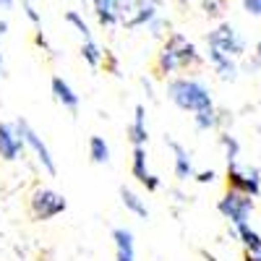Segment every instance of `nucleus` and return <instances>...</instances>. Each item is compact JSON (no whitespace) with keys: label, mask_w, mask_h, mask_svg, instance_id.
Wrapping results in <instances>:
<instances>
[{"label":"nucleus","mask_w":261,"mask_h":261,"mask_svg":"<svg viewBox=\"0 0 261 261\" xmlns=\"http://www.w3.org/2000/svg\"><path fill=\"white\" fill-rule=\"evenodd\" d=\"M199 65H201V53L180 32L167 34V39L162 42V47L157 53V60H154V68L160 76H175L180 71L199 68Z\"/></svg>","instance_id":"obj_1"},{"label":"nucleus","mask_w":261,"mask_h":261,"mask_svg":"<svg viewBox=\"0 0 261 261\" xmlns=\"http://www.w3.org/2000/svg\"><path fill=\"white\" fill-rule=\"evenodd\" d=\"M167 97L175 107H180L183 113H201V110H206V107H214L209 86L199 79H191V76L170 79Z\"/></svg>","instance_id":"obj_2"},{"label":"nucleus","mask_w":261,"mask_h":261,"mask_svg":"<svg viewBox=\"0 0 261 261\" xmlns=\"http://www.w3.org/2000/svg\"><path fill=\"white\" fill-rule=\"evenodd\" d=\"M206 53H220L227 58H241L246 53V39L232 24H220L206 34Z\"/></svg>","instance_id":"obj_3"},{"label":"nucleus","mask_w":261,"mask_h":261,"mask_svg":"<svg viewBox=\"0 0 261 261\" xmlns=\"http://www.w3.org/2000/svg\"><path fill=\"white\" fill-rule=\"evenodd\" d=\"M217 209H220V214L232 227L246 225L251 220V212H253V196L243 193V191H235V188H227V193L217 201Z\"/></svg>","instance_id":"obj_4"},{"label":"nucleus","mask_w":261,"mask_h":261,"mask_svg":"<svg viewBox=\"0 0 261 261\" xmlns=\"http://www.w3.org/2000/svg\"><path fill=\"white\" fill-rule=\"evenodd\" d=\"M29 209H32V217L39 222H47V220H55L58 214H63L68 209V201L65 196L53 191V188H37L32 196H29Z\"/></svg>","instance_id":"obj_5"},{"label":"nucleus","mask_w":261,"mask_h":261,"mask_svg":"<svg viewBox=\"0 0 261 261\" xmlns=\"http://www.w3.org/2000/svg\"><path fill=\"white\" fill-rule=\"evenodd\" d=\"M227 186L235 188V191L258 196L261 193V172H258V167L243 165V162H238V160L235 162H227Z\"/></svg>","instance_id":"obj_6"},{"label":"nucleus","mask_w":261,"mask_h":261,"mask_svg":"<svg viewBox=\"0 0 261 261\" xmlns=\"http://www.w3.org/2000/svg\"><path fill=\"white\" fill-rule=\"evenodd\" d=\"M162 13V0H130L125 13H123V21L120 27L123 29H139V27H146L151 18H157Z\"/></svg>","instance_id":"obj_7"},{"label":"nucleus","mask_w":261,"mask_h":261,"mask_svg":"<svg viewBox=\"0 0 261 261\" xmlns=\"http://www.w3.org/2000/svg\"><path fill=\"white\" fill-rule=\"evenodd\" d=\"M16 125H18V134L24 136V144H27V149H32V154L37 157V162L42 165V170L47 172V175H55L58 172V167H55V160H53V154H50V149H47V144L42 141V136L37 134V130L27 123V120H16Z\"/></svg>","instance_id":"obj_8"},{"label":"nucleus","mask_w":261,"mask_h":261,"mask_svg":"<svg viewBox=\"0 0 261 261\" xmlns=\"http://www.w3.org/2000/svg\"><path fill=\"white\" fill-rule=\"evenodd\" d=\"M24 136L18 134L16 123H0V160L3 162H16L24 154Z\"/></svg>","instance_id":"obj_9"},{"label":"nucleus","mask_w":261,"mask_h":261,"mask_svg":"<svg viewBox=\"0 0 261 261\" xmlns=\"http://www.w3.org/2000/svg\"><path fill=\"white\" fill-rule=\"evenodd\" d=\"M130 0H92V13L99 27H120Z\"/></svg>","instance_id":"obj_10"},{"label":"nucleus","mask_w":261,"mask_h":261,"mask_svg":"<svg viewBox=\"0 0 261 261\" xmlns=\"http://www.w3.org/2000/svg\"><path fill=\"white\" fill-rule=\"evenodd\" d=\"M130 175H134L146 191H160V186H162V180L149 170L146 146H134V157H130Z\"/></svg>","instance_id":"obj_11"},{"label":"nucleus","mask_w":261,"mask_h":261,"mask_svg":"<svg viewBox=\"0 0 261 261\" xmlns=\"http://www.w3.org/2000/svg\"><path fill=\"white\" fill-rule=\"evenodd\" d=\"M170 151H172V172H175L178 180H188L196 175V167H193V157L186 146H180L178 141H167Z\"/></svg>","instance_id":"obj_12"},{"label":"nucleus","mask_w":261,"mask_h":261,"mask_svg":"<svg viewBox=\"0 0 261 261\" xmlns=\"http://www.w3.org/2000/svg\"><path fill=\"white\" fill-rule=\"evenodd\" d=\"M50 92H53V99L63 107V110H71V113L79 110V94L73 92V86L65 81L63 76H53V81H50Z\"/></svg>","instance_id":"obj_13"},{"label":"nucleus","mask_w":261,"mask_h":261,"mask_svg":"<svg viewBox=\"0 0 261 261\" xmlns=\"http://www.w3.org/2000/svg\"><path fill=\"white\" fill-rule=\"evenodd\" d=\"M113 243H115V261H136V241L128 227L113 230Z\"/></svg>","instance_id":"obj_14"},{"label":"nucleus","mask_w":261,"mask_h":261,"mask_svg":"<svg viewBox=\"0 0 261 261\" xmlns=\"http://www.w3.org/2000/svg\"><path fill=\"white\" fill-rule=\"evenodd\" d=\"M128 139L134 146H146V141H149V125H146V107L144 105H136L134 120L128 125Z\"/></svg>","instance_id":"obj_15"},{"label":"nucleus","mask_w":261,"mask_h":261,"mask_svg":"<svg viewBox=\"0 0 261 261\" xmlns=\"http://www.w3.org/2000/svg\"><path fill=\"white\" fill-rule=\"evenodd\" d=\"M209 63H212V68L214 73L220 76L222 81H235L238 79V58H227V55H220V53H206Z\"/></svg>","instance_id":"obj_16"},{"label":"nucleus","mask_w":261,"mask_h":261,"mask_svg":"<svg viewBox=\"0 0 261 261\" xmlns=\"http://www.w3.org/2000/svg\"><path fill=\"white\" fill-rule=\"evenodd\" d=\"M120 201H123V206L134 217H139V220H149V206H146V201L141 199L136 191H130V188L123 186L120 188Z\"/></svg>","instance_id":"obj_17"},{"label":"nucleus","mask_w":261,"mask_h":261,"mask_svg":"<svg viewBox=\"0 0 261 261\" xmlns=\"http://www.w3.org/2000/svg\"><path fill=\"white\" fill-rule=\"evenodd\" d=\"M222 120H225V113H220L217 107H206V110H201V113H193L196 130H214Z\"/></svg>","instance_id":"obj_18"},{"label":"nucleus","mask_w":261,"mask_h":261,"mask_svg":"<svg viewBox=\"0 0 261 261\" xmlns=\"http://www.w3.org/2000/svg\"><path fill=\"white\" fill-rule=\"evenodd\" d=\"M232 238L235 241H241L243 243V248L246 251H261V235L246 222V225H238V227H232Z\"/></svg>","instance_id":"obj_19"},{"label":"nucleus","mask_w":261,"mask_h":261,"mask_svg":"<svg viewBox=\"0 0 261 261\" xmlns=\"http://www.w3.org/2000/svg\"><path fill=\"white\" fill-rule=\"evenodd\" d=\"M81 58L89 63L92 68L102 65V60H105V50L99 47V42H97L94 37H89V39H84V42H81Z\"/></svg>","instance_id":"obj_20"},{"label":"nucleus","mask_w":261,"mask_h":261,"mask_svg":"<svg viewBox=\"0 0 261 261\" xmlns=\"http://www.w3.org/2000/svg\"><path fill=\"white\" fill-rule=\"evenodd\" d=\"M89 157L94 165H107L110 162V146L102 136H92L89 139Z\"/></svg>","instance_id":"obj_21"},{"label":"nucleus","mask_w":261,"mask_h":261,"mask_svg":"<svg viewBox=\"0 0 261 261\" xmlns=\"http://www.w3.org/2000/svg\"><path fill=\"white\" fill-rule=\"evenodd\" d=\"M220 144H222V149H225V160H227V162L241 160V141H238L235 136L222 134V136H220Z\"/></svg>","instance_id":"obj_22"},{"label":"nucleus","mask_w":261,"mask_h":261,"mask_svg":"<svg viewBox=\"0 0 261 261\" xmlns=\"http://www.w3.org/2000/svg\"><path fill=\"white\" fill-rule=\"evenodd\" d=\"M65 21H68V24L81 34V39H89L92 37V29H89V24H86V21H84V16L79 13V11H68V13H65Z\"/></svg>","instance_id":"obj_23"},{"label":"nucleus","mask_w":261,"mask_h":261,"mask_svg":"<svg viewBox=\"0 0 261 261\" xmlns=\"http://www.w3.org/2000/svg\"><path fill=\"white\" fill-rule=\"evenodd\" d=\"M146 29H149V34H151V37H157V39H160V37H165V34L170 32V21L160 13L157 18H151V21H149Z\"/></svg>","instance_id":"obj_24"},{"label":"nucleus","mask_w":261,"mask_h":261,"mask_svg":"<svg viewBox=\"0 0 261 261\" xmlns=\"http://www.w3.org/2000/svg\"><path fill=\"white\" fill-rule=\"evenodd\" d=\"M201 8H204L206 16H220L222 13V3H220V0H204Z\"/></svg>","instance_id":"obj_25"},{"label":"nucleus","mask_w":261,"mask_h":261,"mask_svg":"<svg viewBox=\"0 0 261 261\" xmlns=\"http://www.w3.org/2000/svg\"><path fill=\"white\" fill-rule=\"evenodd\" d=\"M241 6L248 16H261V0H241Z\"/></svg>","instance_id":"obj_26"},{"label":"nucleus","mask_w":261,"mask_h":261,"mask_svg":"<svg viewBox=\"0 0 261 261\" xmlns=\"http://www.w3.org/2000/svg\"><path fill=\"white\" fill-rule=\"evenodd\" d=\"M102 63H105V65H107V68H110L113 73H120V65H118V58H115L113 53H107V50H105V60H102Z\"/></svg>","instance_id":"obj_27"},{"label":"nucleus","mask_w":261,"mask_h":261,"mask_svg":"<svg viewBox=\"0 0 261 261\" xmlns=\"http://www.w3.org/2000/svg\"><path fill=\"white\" fill-rule=\"evenodd\" d=\"M24 11H27V18L32 21V24H42V16L37 13V8L29 3V0H27V3H24Z\"/></svg>","instance_id":"obj_28"},{"label":"nucleus","mask_w":261,"mask_h":261,"mask_svg":"<svg viewBox=\"0 0 261 261\" xmlns=\"http://www.w3.org/2000/svg\"><path fill=\"white\" fill-rule=\"evenodd\" d=\"M8 32V21H3L0 18V39H3V34ZM6 73V63H3V50H0V76Z\"/></svg>","instance_id":"obj_29"},{"label":"nucleus","mask_w":261,"mask_h":261,"mask_svg":"<svg viewBox=\"0 0 261 261\" xmlns=\"http://www.w3.org/2000/svg\"><path fill=\"white\" fill-rule=\"evenodd\" d=\"M193 178L199 180V183H212L214 180V170H201V172H196Z\"/></svg>","instance_id":"obj_30"},{"label":"nucleus","mask_w":261,"mask_h":261,"mask_svg":"<svg viewBox=\"0 0 261 261\" xmlns=\"http://www.w3.org/2000/svg\"><path fill=\"white\" fill-rule=\"evenodd\" d=\"M246 261H261V251H246Z\"/></svg>","instance_id":"obj_31"},{"label":"nucleus","mask_w":261,"mask_h":261,"mask_svg":"<svg viewBox=\"0 0 261 261\" xmlns=\"http://www.w3.org/2000/svg\"><path fill=\"white\" fill-rule=\"evenodd\" d=\"M253 55H256V63H261V39H258V45H256V53H253Z\"/></svg>","instance_id":"obj_32"},{"label":"nucleus","mask_w":261,"mask_h":261,"mask_svg":"<svg viewBox=\"0 0 261 261\" xmlns=\"http://www.w3.org/2000/svg\"><path fill=\"white\" fill-rule=\"evenodd\" d=\"M13 6V0H0V8H11Z\"/></svg>","instance_id":"obj_33"},{"label":"nucleus","mask_w":261,"mask_h":261,"mask_svg":"<svg viewBox=\"0 0 261 261\" xmlns=\"http://www.w3.org/2000/svg\"><path fill=\"white\" fill-rule=\"evenodd\" d=\"M258 134H261V125H258Z\"/></svg>","instance_id":"obj_34"}]
</instances>
